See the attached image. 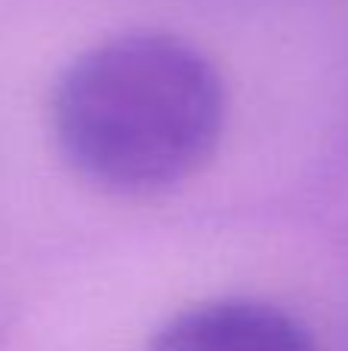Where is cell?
<instances>
[{"mask_svg": "<svg viewBox=\"0 0 348 351\" xmlns=\"http://www.w3.org/2000/svg\"><path fill=\"white\" fill-rule=\"evenodd\" d=\"M53 133L80 176L154 194L213 158L225 127L219 68L176 34L133 31L80 53L53 90Z\"/></svg>", "mask_w": 348, "mask_h": 351, "instance_id": "cell-1", "label": "cell"}, {"mask_svg": "<svg viewBox=\"0 0 348 351\" xmlns=\"http://www.w3.org/2000/svg\"><path fill=\"white\" fill-rule=\"evenodd\" d=\"M145 351H318L312 330L265 299L222 296L176 311Z\"/></svg>", "mask_w": 348, "mask_h": 351, "instance_id": "cell-2", "label": "cell"}]
</instances>
